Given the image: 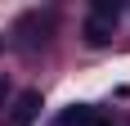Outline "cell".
Masks as SVG:
<instances>
[{
	"label": "cell",
	"mask_w": 130,
	"mask_h": 126,
	"mask_svg": "<svg viewBox=\"0 0 130 126\" xmlns=\"http://www.w3.org/2000/svg\"><path fill=\"white\" fill-rule=\"evenodd\" d=\"M117 18H121L117 0H94L90 14H85V41H90V45H108L112 32H117Z\"/></svg>",
	"instance_id": "obj_1"
},
{
	"label": "cell",
	"mask_w": 130,
	"mask_h": 126,
	"mask_svg": "<svg viewBox=\"0 0 130 126\" xmlns=\"http://www.w3.org/2000/svg\"><path fill=\"white\" fill-rule=\"evenodd\" d=\"M40 108H45L40 90H23V95L13 99V108H9V126H31L40 117Z\"/></svg>",
	"instance_id": "obj_2"
},
{
	"label": "cell",
	"mask_w": 130,
	"mask_h": 126,
	"mask_svg": "<svg viewBox=\"0 0 130 126\" xmlns=\"http://www.w3.org/2000/svg\"><path fill=\"white\" fill-rule=\"evenodd\" d=\"M54 126H94V108H90V104H72L67 113H58Z\"/></svg>",
	"instance_id": "obj_3"
},
{
	"label": "cell",
	"mask_w": 130,
	"mask_h": 126,
	"mask_svg": "<svg viewBox=\"0 0 130 126\" xmlns=\"http://www.w3.org/2000/svg\"><path fill=\"white\" fill-rule=\"evenodd\" d=\"M94 126H117V122H94Z\"/></svg>",
	"instance_id": "obj_4"
}]
</instances>
